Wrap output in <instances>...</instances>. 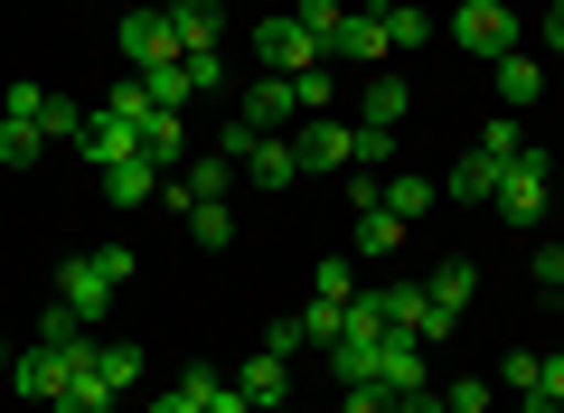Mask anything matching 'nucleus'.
<instances>
[{"instance_id":"1","label":"nucleus","mask_w":564,"mask_h":413,"mask_svg":"<svg viewBox=\"0 0 564 413\" xmlns=\"http://www.w3.org/2000/svg\"><path fill=\"white\" fill-rule=\"evenodd\" d=\"M545 207H555V160H545V141H527V151L499 170V188H489V217L545 226Z\"/></svg>"},{"instance_id":"2","label":"nucleus","mask_w":564,"mask_h":413,"mask_svg":"<svg viewBox=\"0 0 564 413\" xmlns=\"http://www.w3.org/2000/svg\"><path fill=\"white\" fill-rule=\"evenodd\" d=\"M113 47H122V66H132V76H151V66L180 57V29H170L161 0H132V10H122V29H113Z\"/></svg>"},{"instance_id":"3","label":"nucleus","mask_w":564,"mask_h":413,"mask_svg":"<svg viewBox=\"0 0 564 413\" xmlns=\"http://www.w3.org/2000/svg\"><path fill=\"white\" fill-rule=\"evenodd\" d=\"M254 57H263V76H311V66L329 57L321 39H311L292 10H273V20H254Z\"/></svg>"},{"instance_id":"4","label":"nucleus","mask_w":564,"mask_h":413,"mask_svg":"<svg viewBox=\"0 0 564 413\" xmlns=\"http://www.w3.org/2000/svg\"><path fill=\"white\" fill-rule=\"evenodd\" d=\"M452 47L508 57V47H518V10H508V0H462V10H452Z\"/></svg>"},{"instance_id":"5","label":"nucleus","mask_w":564,"mask_h":413,"mask_svg":"<svg viewBox=\"0 0 564 413\" xmlns=\"http://www.w3.org/2000/svg\"><path fill=\"white\" fill-rule=\"evenodd\" d=\"M76 357H85V348H47V338H39V348L10 357V385H20L29 404H57V385L76 376Z\"/></svg>"},{"instance_id":"6","label":"nucleus","mask_w":564,"mask_h":413,"mask_svg":"<svg viewBox=\"0 0 564 413\" xmlns=\"http://www.w3.org/2000/svg\"><path fill=\"white\" fill-rule=\"evenodd\" d=\"M292 151H302V170H358V122L311 113L302 132H292Z\"/></svg>"},{"instance_id":"7","label":"nucleus","mask_w":564,"mask_h":413,"mask_svg":"<svg viewBox=\"0 0 564 413\" xmlns=\"http://www.w3.org/2000/svg\"><path fill=\"white\" fill-rule=\"evenodd\" d=\"M329 57L367 66V76H377V66L395 57V39H386V10H377V0H367V10H348V20H339V39H329Z\"/></svg>"},{"instance_id":"8","label":"nucleus","mask_w":564,"mask_h":413,"mask_svg":"<svg viewBox=\"0 0 564 413\" xmlns=\"http://www.w3.org/2000/svg\"><path fill=\"white\" fill-rule=\"evenodd\" d=\"M113 292H122V282L104 273V254H66V263H57V301H66V311L104 319V301H113Z\"/></svg>"},{"instance_id":"9","label":"nucleus","mask_w":564,"mask_h":413,"mask_svg":"<svg viewBox=\"0 0 564 413\" xmlns=\"http://www.w3.org/2000/svg\"><path fill=\"white\" fill-rule=\"evenodd\" d=\"M377 385H386V394H414V385H433V348H423L414 329H386V357H377Z\"/></svg>"},{"instance_id":"10","label":"nucleus","mask_w":564,"mask_h":413,"mask_svg":"<svg viewBox=\"0 0 564 413\" xmlns=\"http://www.w3.org/2000/svg\"><path fill=\"white\" fill-rule=\"evenodd\" d=\"M236 122L245 132H282V122H302V104H292V76H263L236 95Z\"/></svg>"},{"instance_id":"11","label":"nucleus","mask_w":564,"mask_h":413,"mask_svg":"<svg viewBox=\"0 0 564 413\" xmlns=\"http://www.w3.org/2000/svg\"><path fill=\"white\" fill-rule=\"evenodd\" d=\"M132 141H141V160H151V170H180V160H188V113L151 104V113L132 122Z\"/></svg>"},{"instance_id":"12","label":"nucleus","mask_w":564,"mask_h":413,"mask_svg":"<svg viewBox=\"0 0 564 413\" xmlns=\"http://www.w3.org/2000/svg\"><path fill=\"white\" fill-rule=\"evenodd\" d=\"M170 29H180V57H217L226 47V20H217V0H161Z\"/></svg>"},{"instance_id":"13","label":"nucleus","mask_w":564,"mask_h":413,"mask_svg":"<svg viewBox=\"0 0 564 413\" xmlns=\"http://www.w3.org/2000/svg\"><path fill=\"white\" fill-rule=\"evenodd\" d=\"M76 151L95 160V170H113V160H132L141 141H132V122H122L113 104H95V113H85V132H76Z\"/></svg>"},{"instance_id":"14","label":"nucleus","mask_w":564,"mask_h":413,"mask_svg":"<svg viewBox=\"0 0 564 413\" xmlns=\"http://www.w3.org/2000/svg\"><path fill=\"white\" fill-rule=\"evenodd\" d=\"M76 367L95 376V385H113V394H132V385H141V348H132V338H95Z\"/></svg>"},{"instance_id":"15","label":"nucleus","mask_w":564,"mask_h":413,"mask_svg":"<svg viewBox=\"0 0 564 413\" xmlns=\"http://www.w3.org/2000/svg\"><path fill=\"white\" fill-rule=\"evenodd\" d=\"M95 178H104V197H113V207H151L170 170H151V160L132 151V160H113V170H95Z\"/></svg>"},{"instance_id":"16","label":"nucleus","mask_w":564,"mask_h":413,"mask_svg":"<svg viewBox=\"0 0 564 413\" xmlns=\"http://www.w3.org/2000/svg\"><path fill=\"white\" fill-rule=\"evenodd\" d=\"M404 113H414V95H404V76H386V66H377V76H367V95H358V122H367V132H395Z\"/></svg>"},{"instance_id":"17","label":"nucleus","mask_w":564,"mask_h":413,"mask_svg":"<svg viewBox=\"0 0 564 413\" xmlns=\"http://www.w3.org/2000/svg\"><path fill=\"white\" fill-rule=\"evenodd\" d=\"M245 178H254V188H292V178H302V151H292L282 132H263L254 151H245Z\"/></svg>"},{"instance_id":"18","label":"nucleus","mask_w":564,"mask_h":413,"mask_svg":"<svg viewBox=\"0 0 564 413\" xmlns=\"http://www.w3.org/2000/svg\"><path fill=\"white\" fill-rule=\"evenodd\" d=\"M489 66H499V113H527V104L545 95V66L518 57V47H508V57H489Z\"/></svg>"},{"instance_id":"19","label":"nucleus","mask_w":564,"mask_h":413,"mask_svg":"<svg viewBox=\"0 0 564 413\" xmlns=\"http://www.w3.org/2000/svg\"><path fill=\"white\" fill-rule=\"evenodd\" d=\"M443 188H452V197H462V207H489V188H499V160H489V151H480V141H470V151H462V160H452V178H443Z\"/></svg>"},{"instance_id":"20","label":"nucleus","mask_w":564,"mask_h":413,"mask_svg":"<svg viewBox=\"0 0 564 413\" xmlns=\"http://www.w3.org/2000/svg\"><path fill=\"white\" fill-rule=\"evenodd\" d=\"M282 367H292V357H273V348H263V357H245V367H236V385H245V404H292V385H282Z\"/></svg>"},{"instance_id":"21","label":"nucleus","mask_w":564,"mask_h":413,"mask_svg":"<svg viewBox=\"0 0 564 413\" xmlns=\"http://www.w3.org/2000/svg\"><path fill=\"white\" fill-rule=\"evenodd\" d=\"M236 178H245V170H236V160L217 151V141H207V151H198V160L180 170V188H188V197H236Z\"/></svg>"},{"instance_id":"22","label":"nucleus","mask_w":564,"mask_h":413,"mask_svg":"<svg viewBox=\"0 0 564 413\" xmlns=\"http://www.w3.org/2000/svg\"><path fill=\"white\" fill-rule=\"evenodd\" d=\"M188 236H198L207 254H226V244H236V207H226V197H188Z\"/></svg>"},{"instance_id":"23","label":"nucleus","mask_w":564,"mask_h":413,"mask_svg":"<svg viewBox=\"0 0 564 413\" xmlns=\"http://www.w3.org/2000/svg\"><path fill=\"white\" fill-rule=\"evenodd\" d=\"M141 85H151V104H170V113H188V104L207 95V85L188 76V57H170V66H151V76H141Z\"/></svg>"},{"instance_id":"24","label":"nucleus","mask_w":564,"mask_h":413,"mask_svg":"<svg viewBox=\"0 0 564 413\" xmlns=\"http://www.w3.org/2000/svg\"><path fill=\"white\" fill-rule=\"evenodd\" d=\"M377 10H386V39H395V57L433 47V20H423V10H404V0H377Z\"/></svg>"},{"instance_id":"25","label":"nucleus","mask_w":564,"mask_h":413,"mask_svg":"<svg viewBox=\"0 0 564 413\" xmlns=\"http://www.w3.org/2000/svg\"><path fill=\"white\" fill-rule=\"evenodd\" d=\"M85 329H95V319H85V311H66V301H47V311H39V338H47V348H95Z\"/></svg>"},{"instance_id":"26","label":"nucleus","mask_w":564,"mask_h":413,"mask_svg":"<svg viewBox=\"0 0 564 413\" xmlns=\"http://www.w3.org/2000/svg\"><path fill=\"white\" fill-rule=\"evenodd\" d=\"M339 329H348V301H321V292H311V311H302V348H339Z\"/></svg>"},{"instance_id":"27","label":"nucleus","mask_w":564,"mask_h":413,"mask_svg":"<svg viewBox=\"0 0 564 413\" xmlns=\"http://www.w3.org/2000/svg\"><path fill=\"white\" fill-rule=\"evenodd\" d=\"M367 301H377V319H386V329H414V319H423V292H414V282H377Z\"/></svg>"},{"instance_id":"28","label":"nucleus","mask_w":564,"mask_h":413,"mask_svg":"<svg viewBox=\"0 0 564 413\" xmlns=\"http://www.w3.org/2000/svg\"><path fill=\"white\" fill-rule=\"evenodd\" d=\"M395 244H404V217H386V207H367V217H358V254H367V263H386Z\"/></svg>"},{"instance_id":"29","label":"nucleus","mask_w":564,"mask_h":413,"mask_svg":"<svg viewBox=\"0 0 564 413\" xmlns=\"http://www.w3.org/2000/svg\"><path fill=\"white\" fill-rule=\"evenodd\" d=\"M113 404H122V394H113V385H95L85 367L66 376V385H57V413H113Z\"/></svg>"},{"instance_id":"30","label":"nucleus","mask_w":564,"mask_h":413,"mask_svg":"<svg viewBox=\"0 0 564 413\" xmlns=\"http://www.w3.org/2000/svg\"><path fill=\"white\" fill-rule=\"evenodd\" d=\"M180 385H188V394H198V404H207V413H254V404H245V385H226V376H207V367H188V376H180Z\"/></svg>"},{"instance_id":"31","label":"nucleus","mask_w":564,"mask_h":413,"mask_svg":"<svg viewBox=\"0 0 564 413\" xmlns=\"http://www.w3.org/2000/svg\"><path fill=\"white\" fill-rule=\"evenodd\" d=\"M39 151H47V132H39V122H10V113H0V170H29Z\"/></svg>"},{"instance_id":"32","label":"nucleus","mask_w":564,"mask_h":413,"mask_svg":"<svg viewBox=\"0 0 564 413\" xmlns=\"http://www.w3.org/2000/svg\"><path fill=\"white\" fill-rule=\"evenodd\" d=\"M470 292H480V263H462V254H452L443 273H433V301H443V311H470Z\"/></svg>"},{"instance_id":"33","label":"nucleus","mask_w":564,"mask_h":413,"mask_svg":"<svg viewBox=\"0 0 564 413\" xmlns=\"http://www.w3.org/2000/svg\"><path fill=\"white\" fill-rule=\"evenodd\" d=\"M386 217H433V178H386Z\"/></svg>"},{"instance_id":"34","label":"nucleus","mask_w":564,"mask_h":413,"mask_svg":"<svg viewBox=\"0 0 564 413\" xmlns=\"http://www.w3.org/2000/svg\"><path fill=\"white\" fill-rule=\"evenodd\" d=\"M329 95H339V76H329V66H311V76H292V104H302V122H311V113H329Z\"/></svg>"},{"instance_id":"35","label":"nucleus","mask_w":564,"mask_h":413,"mask_svg":"<svg viewBox=\"0 0 564 413\" xmlns=\"http://www.w3.org/2000/svg\"><path fill=\"white\" fill-rule=\"evenodd\" d=\"M311 292H321V301H358V263H348V254H329L321 273H311Z\"/></svg>"},{"instance_id":"36","label":"nucleus","mask_w":564,"mask_h":413,"mask_svg":"<svg viewBox=\"0 0 564 413\" xmlns=\"http://www.w3.org/2000/svg\"><path fill=\"white\" fill-rule=\"evenodd\" d=\"M292 20H302L311 39L329 47V39H339V20H348V10H339V0H292Z\"/></svg>"},{"instance_id":"37","label":"nucleus","mask_w":564,"mask_h":413,"mask_svg":"<svg viewBox=\"0 0 564 413\" xmlns=\"http://www.w3.org/2000/svg\"><path fill=\"white\" fill-rule=\"evenodd\" d=\"M39 132H47V141H76V132H85V104H66V95H47V113H39Z\"/></svg>"},{"instance_id":"38","label":"nucleus","mask_w":564,"mask_h":413,"mask_svg":"<svg viewBox=\"0 0 564 413\" xmlns=\"http://www.w3.org/2000/svg\"><path fill=\"white\" fill-rule=\"evenodd\" d=\"M480 151H489V160H499V170H508V160L527 151V132H518V113H499V122H489V132H480Z\"/></svg>"},{"instance_id":"39","label":"nucleus","mask_w":564,"mask_h":413,"mask_svg":"<svg viewBox=\"0 0 564 413\" xmlns=\"http://www.w3.org/2000/svg\"><path fill=\"white\" fill-rule=\"evenodd\" d=\"M443 413H489V376H452V385H443Z\"/></svg>"},{"instance_id":"40","label":"nucleus","mask_w":564,"mask_h":413,"mask_svg":"<svg viewBox=\"0 0 564 413\" xmlns=\"http://www.w3.org/2000/svg\"><path fill=\"white\" fill-rule=\"evenodd\" d=\"M0 113H10V122H39V113H47V85H10V95H0Z\"/></svg>"},{"instance_id":"41","label":"nucleus","mask_w":564,"mask_h":413,"mask_svg":"<svg viewBox=\"0 0 564 413\" xmlns=\"http://www.w3.org/2000/svg\"><path fill=\"white\" fill-rule=\"evenodd\" d=\"M339 413H395V394H386V385H348Z\"/></svg>"},{"instance_id":"42","label":"nucleus","mask_w":564,"mask_h":413,"mask_svg":"<svg viewBox=\"0 0 564 413\" xmlns=\"http://www.w3.org/2000/svg\"><path fill=\"white\" fill-rule=\"evenodd\" d=\"M536 282H545V292H564V244H536Z\"/></svg>"},{"instance_id":"43","label":"nucleus","mask_w":564,"mask_h":413,"mask_svg":"<svg viewBox=\"0 0 564 413\" xmlns=\"http://www.w3.org/2000/svg\"><path fill=\"white\" fill-rule=\"evenodd\" d=\"M151 413H207V404H198L188 385H170V394H151Z\"/></svg>"},{"instance_id":"44","label":"nucleus","mask_w":564,"mask_h":413,"mask_svg":"<svg viewBox=\"0 0 564 413\" xmlns=\"http://www.w3.org/2000/svg\"><path fill=\"white\" fill-rule=\"evenodd\" d=\"M536 394H555V404H564V357H536Z\"/></svg>"},{"instance_id":"45","label":"nucleus","mask_w":564,"mask_h":413,"mask_svg":"<svg viewBox=\"0 0 564 413\" xmlns=\"http://www.w3.org/2000/svg\"><path fill=\"white\" fill-rule=\"evenodd\" d=\"M395 413H443V394H433V385H414V394H395Z\"/></svg>"},{"instance_id":"46","label":"nucleus","mask_w":564,"mask_h":413,"mask_svg":"<svg viewBox=\"0 0 564 413\" xmlns=\"http://www.w3.org/2000/svg\"><path fill=\"white\" fill-rule=\"evenodd\" d=\"M545 47H555V57H564V0H555V10H545Z\"/></svg>"},{"instance_id":"47","label":"nucleus","mask_w":564,"mask_h":413,"mask_svg":"<svg viewBox=\"0 0 564 413\" xmlns=\"http://www.w3.org/2000/svg\"><path fill=\"white\" fill-rule=\"evenodd\" d=\"M518 413H564V404H555V394H518Z\"/></svg>"},{"instance_id":"48","label":"nucleus","mask_w":564,"mask_h":413,"mask_svg":"<svg viewBox=\"0 0 564 413\" xmlns=\"http://www.w3.org/2000/svg\"><path fill=\"white\" fill-rule=\"evenodd\" d=\"M263 413H292V404H263Z\"/></svg>"},{"instance_id":"49","label":"nucleus","mask_w":564,"mask_h":413,"mask_svg":"<svg viewBox=\"0 0 564 413\" xmlns=\"http://www.w3.org/2000/svg\"><path fill=\"white\" fill-rule=\"evenodd\" d=\"M555 301H564V292H555Z\"/></svg>"}]
</instances>
